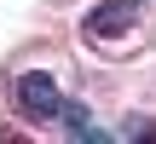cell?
<instances>
[{"mask_svg":"<svg viewBox=\"0 0 156 144\" xmlns=\"http://www.w3.org/2000/svg\"><path fill=\"white\" fill-rule=\"evenodd\" d=\"M17 110H23L29 121H52V115H64V92H58V81L41 75V69L17 75Z\"/></svg>","mask_w":156,"mask_h":144,"instance_id":"6da1fadb","label":"cell"},{"mask_svg":"<svg viewBox=\"0 0 156 144\" xmlns=\"http://www.w3.org/2000/svg\"><path fill=\"white\" fill-rule=\"evenodd\" d=\"M139 23V6L133 0H98L93 12H87V35H98V40H116V35H127Z\"/></svg>","mask_w":156,"mask_h":144,"instance_id":"7a4b0ae2","label":"cell"},{"mask_svg":"<svg viewBox=\"0 0 156 144\" xmlns=\"http://www.w3.org/2000/svg\"><path fill=\"white\" fill-rule=\"evenodd\" d=\"M64 133H69V139H93V144H104V133H98V127H87V104H64Z\"/></svg>","mask_w":156,"mask_h":144,"instance_id":"3957f363","label":"cell"},{"mask_svg":"<svg viewBox=\"0 0 156 144\" xmlns=\"http://www.w3.org/2000/svg\"><path fill=\"white\" fill-rule=\"evenodd\" d=\"M127 139H156V127L151 121H127Z\"/></svg>","mask_w":156,"mask_h":144,"instance_id":"277c9868","label":"cell"}]
</instances>
